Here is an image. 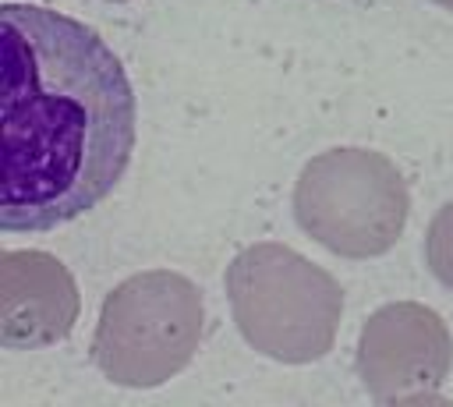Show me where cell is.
<instances>
[{
  "label": "cell",
  "mask_w": 453,
  "mask_h": 407,
  "mask_svg": "<svg viewBox=\"0 0 453 407\" xmlns=\"http://www.w3.org/2000/svg\"><path fill=\"white\" fill-rule=\"evenodd\" d=\"M138 99L120 57L85 21L0 7V230L42 234L92 212L124 177Z\"/></svg>",
  "instance_id": "obj_1"
}]
</instances>
